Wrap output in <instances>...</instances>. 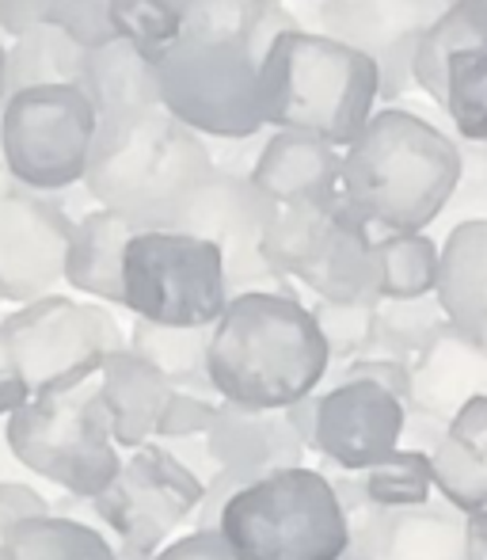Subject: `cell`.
<instances>
[{"mask_svg":"<svg viewBox=\"0 0 487 560\" xmlns=\"http://www.w3.org/2000/svg\"><path fill=\"white\" fill-rule=\"evenodd\" d=\"M461 145L412 107H381L343 149V195L351 210L384 233H427L458 195Z\"/></svg>","mask_w":487,"mask_h":560,"instance_id":"1","label":"cell"},{"mask_svg":"<svg viewBox=\"0 0 487 560\" xmlns=\"http://www.w3.org/2000/svg\"><path fill=\"white\" fill-rule=\"evenodd\" d=\"M332 351L312 310L289 294H240L210 336V382L229 405L286 412L320 393Z\"/></svg>","mask_w":487,"mask_h":560,"instance_id":"2","label":"cell"},{"mask_svg":"<svg viewBox=\"0 0 487 560\" xmlns=\"http://www.w3.org/2000/svg\"><path fill=\"white\" fill-rule=\"evenodd\" d=\"M210 172V141L161 107L153 115L99 126L84 191L138 233H156L179 225Z\"/></svg>","mask_w":487,"mask_h":560,"instance_id":"3","label":"cell"},{"mask_svg":"<svg viewBox=\"0 0 487 560\" xmlns=\"http://www.w3.org/2000/svg\"><path fill=\"white\" fill-rule=\"evenodd\" d=\"M263 118L271 130H294L351 149L381 100V73L366 54L320 35L286 31L259 69Z\"/></svg>","mask_w":487,"mask_h":560,"instance_id":"4","label":"cell"},{"mask_svg":"<svg viewBox=\"0 0 487 560\" xmlns=\"http://www.w3.org/2000/svg\"><path fill=\"white\" fill-rule=\"evenodd\" d=\"M217 534L237 560H343L351 518L328 477L309 465L274 469L229 500Z\"/></svg>","mask_w":487,"mask_h":560,"instance_id":"5","label":"cell"},{"mask_svg":"<svg viewBox=\"0 0 487 560\" xmlns=\"http://www.w3.org/2000/svg\"><path fill=\"white\" fill-rule=\"evenodd\" d=\"M263 259L274 275L317 294V302L377 305V233L351 210L347 195L317 207H278L263 236Z\"/></svg>","mask_w":487,"mask_h":560,"instance_id":"6","label":"cell"},{"mask_svg":"<svg viewBox=\"0 0 487 560\" xmlns=\"http://www.w3.org/2000/svg\"><path fill=\"white\" fill-rule=\"evenodd\" d=\"M4 439L23 469L76 500L104 495L122 469L99 382L54 397H31L4 420Z\"/></svg>","mask_w":487,"mask_h":560,"instance_id":"7","label":"cell"},{"mask_svg":"<svg viewBox=\"0 0 487 560\" xmlns=\"http://www.w3.org/2000/svg\"><path fill=\"white\" fill-rule=\"evenodd\" d=\"M99 115L76 84L12 92L0 112V156L12 184L58 195L88 176Z\"/></svg>","mask_w":487,"mask_h":560,"instance_id":"8","label":"cell"},{"mask_svg":"<svg viewBox=\"0 0 487 560\" xmlns=\"http://www.w3.org/2000/svg\"><path fill=\"white\" fill-rule=\"evenodd\" d=\"M0 332L12 347V359L31 397L81 389L84 382L99 377L115 351L130 347V336H122L111 310L66 294L20 305L0 320Z\"/></svg>","mask_w":487,"mask_h":560,"instance_id":"9","label":"cell"},{"mask_svg":"<svg viewBox=\"0 0 487 560\" xmlns=\"http://www.w3.org/2000/svg\"><path fill=\"white\" fill-rule=\"evenodd\" d=\"M217 244L179 229L133 233L126 248V313L164 328H214L229 310Z\"/></svg>","mask_w":487,"mask_h":560,"instance_id":"10","label":"cell"},{"mask_svg":"<svg viewBox=\"0 0 487 560\" xmlns=\"http://www.w3.org/2000/svg\"><path fill=\"white\" fill-rule=\"evenodd\" d=\"M259 69L263 61L240 43L179 38L176 50L156 66L161 104L206 141L259 138L266 130Z\"/></svg>","mask_w":487,"mask_h":560,"instance_id":"11","label":"cell"},{"mask_svg":"<svg viewBox=\"0 0 487 560\" xmlns=\"http://www.w3.org/2000/svg\"><path fill=\"white\" fill-rule=\"evenodd\" d=\"M206 480L194 477L168 446L149 443L122 462L115 485L92 500L96 526L115 538V549L156 557L164 541L202 508Z\"/></svg>","mask_w":487,"mask_h":560,"instance_id":"12","label":"cell"},{"mask_svg":"<svg viewBox=\"0 0 487 560\" xmlns=\"http://www.w3.org/2000/svg\"><path fill=\"white\" fill-rule=\"evenodd\" d=\"M278 218V202L266 191H259L251 176H233V172H210L206 184L191 195L179 233L202 236L217 244L225 256V279H229V298L240 294H289L297 298L294 282L274 275L263 259V236Z\"/></svg>","mask_w":487,"mask_h":560,"instance_id":"13","label":"cell"},{"mask_svg":"<svg viewBox=\"0 0 487 560\" xmlns=\"http://www.w3.org/2000/svg\"><path fill=\"white\" fill-rule=\"evenodd\" d=\"M446 0H317V31L366 54L381 73V100L396 107L415 89L419 38L442 20Z\"/></svg>","mask_w":487,"mask_h":560,"instance_id":"14","label":"cell"},{"mask_svg":"<svg viewBox=\"0 0 487 560\" xmlns=\"http://www.w3.org/2000/svg\"><path fill=\"white\" fill-rule=\"evenodd\" d=\"M76 218L54 195L15 187L0 199V302L31 305L66 279Z\"/></svg>","mask_w":487,"mask_h":560,"instance_id":"15","label":"cell"},{"mask_svg":"<svg viewBox=\"0 0 487 560\" xmlns=\"http://www.w3.org/2000/svg\"><path fill=\"white\" fill-rule=\"evenodd\" d=\"M317 454L335 469L366 472L404 446L407 405L373 382H328L317 393Z\"/></svg>","mask_w":487,"mask_h":560,"instance_id":"16","label":"cell"},{"mask_svg":"<svg viewBox=\"0 0 487 560\" xmlns=\"http://www.w3.org/2000/svg\"><path fill=\"white\" fill-rule=\"evenodd\" d=\"M468 515L446 500L423 508H369L351 518V553L358 560H465Z\"/></svg>","mask_w":487,"mask_h":560,"instance_id":"17","label":"cell"},{"mask_svg":"<svg viewBox=\"0 0 487 560\" xmlns=\"http://www.w3.org/2000/svg\"><path fill=\"white\" fill-rule=\"evenodd\" d=\"M473 400H487V339L446 325L412 366V405L450 423Z\"/></svg>","mask_w":487,"mask_h":560,"instance_id":"18","label":"cell"},{"mask_svg":"<svg viewBox=\"0 0 487 560\" xmlns=\"http://www.w3.org/2000/svg\"><path fill=\"white\" fill-rule=\"evenodd\" d=\"M259 191L278 207H317L343 195V149L309 133L274 130L266 133L263 153L251 168Z\"/></svg>","mask_w":487,"mask_h":560,"instance_id":"19","label":"cell"},{"mask_svg":"<svg viewBox=\"0 0 487 560\" xmlns=\"http://www.w3.org/2000/svg\"><path fill=\"white\" fill-rule=\"evenodd\" d=\"M206 450L214 457V469L243 472V477L259 480L274 469H297L309 446L289 428L286 412H259V408L222 400L214 428L206 435Z\"/></svg>","mask_w":487,"mask_h":560,"instance_id":"20","label":"cell"},{"mask_svg":"<svg viewBox=\"0 0 487 560\" xmlns=\"http://www.w3.org/2000/svg\"><path fill=\"white\" fill-rule=\"evenodd\" d=\"M171 385L141 359L138 351L122 347L99 370V397L111 416L115 443L122 450H141L156 439L164 405L171 400Z\"/></svg>","mask_w":487,"mask_h":560,"instance_id":"21","label":"cell"},{"mask_svg":"<svg viewBox=\"0 0 487 560\" xmlns=\"http://www.w3.org/2000/svg\"><path fill=\"white\" fill-rule=\"evenodd\" d=\"M76 89L92 100L99 115V126L126 122L161 112V77L156 66L130 43H115L104 50L84 54L81 84Z\"/></svg>","mask_w":487,"mask_h":560,"instance_id":"22","label":"cell"},{"mask_svg":"<svg viewBox=\"0 0 487 560\" xmlns=\"http://www.w3.org/2000/svg\"><path fill=\"white\" fill-rule=\"evenodd\" d=\"M133 233L138 229L104 207H92L84 218H76L66 259L69 287L96 302L126 310V248H130Z\"/></svg>","mask_w":487,"mask_h":560,"instance_id":"23","label":"cell"},{"mask_svg":"<svg viewBox=\"0 0 487 560\" xmlns=\"http://www.w3.org/2000/svg\"><path fill=\"white\" fill-rule=\"evenodd\" d=\"M435 298L450 325L487 339V218L446 233Z\"/></svg>","mask_w":487,"mask_h":560,"instance_id":"24","label":"cell"},{"mask_svg":"<svg viewBox=\"0 0 487 560\" xmlns=\"http://www.w3.org/2000/svg\"><path fill=\"white\" fill-rule=\"evenodd\" d=\"M435 492L461 515L487 511V400L461 408L435 450Z\"/></svg>","mask_w":487,"mask_h":560,"instance_id":"25","label":"cell"},{"mask_svg":"<svg viewBox=\"0 0 487 560\" xmlns=\"http://www.w3.org/2000/svg\"><path fill=\"white\" fill-rule=\"evenodd\" d=\"M183 38L240 43L256 61L271 54L274 38L297 31V15L274 0H183Z\"/></svg>","mask_w":487,"mask_h":560,"instance_id":"26","label":"cell"},{"mask_svg":"<svg viewBox=\"0 0 487 560\" xmlns=\"http://www.w3.org/2000/svg\"><path fill=\"white\" fill-rule=\"evenodd\" d=\"M210 336L214 328H164L149 320L130 325V351H138L176 393H199L214 400L210 382Z\"/></svg>","mask_w":487,"mask_h":560,"instance_id":"27","label":"cell"},{"mask_svg":"<svg viewBox=\"0 0 487 560\" xmlns=\"http://www.w3.org/2000/svg\"><path fill=\"white\" fill-rule=\"evenodd\" d=\"M465 46H487V0H453L442 20L419 38L415 50V89L442 107L446 61Z\"/></svg>","mask_w":487,"mask_h":560,"instance_id":"28","label":"cell"},{"mask_svg":"<svg viewBox=\"0 0 487 560\" xmlns=\"http://www.w3.org/2000/svg\"><path fill=\"white\" fill-rule=\"evenodd\" d=\"M0 560H119V549L99 526L81 518H35L0 541Z\"/></svg>","mask_w":487,"mask_h":560,"instance_id":"29","label":"cell"},{"mask_svg":"<svg viewBox=\"0 0 487 560\" xmlns=\"http://www.w3.org/2000/svg\"><path fill=\"white\" fill-rule=\"evenodd\" d=\"M84 50L54 23H43L31 35L8 46V96L46 84H81Z\"/></svg>","mask_w":487,"mask_h":560,"instance_id":"30","label":"cell"},{"mask_svg":"<svg viewBox=\"0 0 487 560\" xmlns=\"http://www.w3.org/2000/svg\"><path fill=\"white\" fill-rule=\"evenodd\" d=\"M377 271L381 302H415L438 290L442 248L427 233H384L377 236Z\"/></svg>","mask_w":487,"mask_h":560,"instance_id":"31","label":"cell"},{"mask_svg":"<svg viewBox=\"0 0 487 560\" xmlns=\"http://www.w3.org/2000/svg\"><path fill=\"white\" fill-rule=\"evenodd\" d=\"M450 325L438 305V298H415V302H377L373 310V347L369 354L415 366L423 351L435 343V336Z\"/></svg>","mask_w":487,"mask_h":560,"instance_id":"32","label":"cell"},{"mask_svg":"<svg viewBox=\"0 0 487 560\" xmlns=\"http://www.w3.org/2000/svg\"><path fill=\"white\" fill-rule=\"evenodd\" d=\"M442 112L461 141H487V46H465L446 61Z\"/></svg>","mask_w":487,"mask_h":560,"instance_id":"33","label":"cell"},{"mask_svg":"<svg viewBox=\"0 0 487 560\" xmlns=\"http://www.w3.org/2000/svg\"><path fill=\"white\" fill-rule=\"evenodd\" d=\"M363 480H366L369 508H381V511H407L438 500L435 462H430V454H419V450L400 446L396 454H389L373 469H366Z\"/></svg>","mask_w":487,"mask_h":560,"instance_id":"34","label":"cell"},{"mask_svg":"<svg viewBox=\"0 0 487 560\" xmlns=\"http://www.w3.org/2000/svg\"><path fill=\"white\" fill-rule=\"evenodd\" d=\"M115 35L161 66L183 38V15L168 0H115Z\"/></svg>","mask_w":487,"mask_h":560,"instance_id":"35","label":"cell"},{"mask_svg":"<svg viewBox=\"0 0 487 560\" xmlns=\"http://www.w3.org/2000/svg\"><path fill=\"white\" fill-rule=\"evenodd\" d=\"M317 328L324 336L332 362L347 366L355 359H366L373 347V310L377 305H335V302H317L309 305Z\"/></svg>","mask_w":487,"mask_h":560,"instance_id":"36","label":"cell"},{"mask_svg":"<svg viewBox=\"0 0 487 560\" xmlns=\"http://www.w3.org/2000/svg\"><path fill=\"white\" fill-rule=\"evenodd\" d=\"M46 23L61 27L84 54L115 46V0H54Z\"/></svg>","mask_w":487,"mask_h":560,"instance_id":"37","label":"cell"},{"mask_svg":"<svg viewBox=\"0 0 487 560\" xmlns=\"http://www.w3.org/2000/svg\"><path fill=\"white\" fill-rule=\"evenodd\" d=\"M217 405L199 393H171V400L164 405L161 423H156L153 443H187V439H206L214 428Z\"/></svg>","mask_w":487,"mask_h":560,"instance_id":"38","label":"cell"},{"mask_svg":"<svg viewBox=\"0 0 487 560\" xmlns=\"http://www.w3.org/2000/svg\"><path fill=\"white\" fill-rule=\"evenodd\" d=\"M461 161L465 172L450 202V210H458V225L487 218V141H461Z\"/></svg>","mask_w":487,"mask_h":560,"instance_id":"39","label":"cell"},{"mask_svg":"<svg viewBox=\"0 0 487 560\" xmlns=\"http://www.w3.org/2000/svg\"><path fill=\"white\" fill-rule=\"evenodd\" d=\"M50 515H54V500L43 488L27 485V480H0V538L20 530L23 523H35V518H50Z\"/></svg>","mask_w":487,"mask_h":560,"instance_id":"40","label":"cell"},{"mask_svg":"<svg viewBox=\"0 0 487 560\" xmlns=\"http://www.w3.org/2000/svg\"><path fill=\"white\" fill-rule=\"evenodd\" d=\"M328 382H373V385H381V389L396 393L404 405H412V366L392 362V359H377V354L347 362V366L335 370V377H328Z\"/></svg>","mask_w":487,"mask_h":560,"instance_id":"41","label":"cell"},{"mask_svg":"<svg viewBox=\"0 0 487 560\" xmlns=\"http://www.w3.org/2000/svg\"><path fill=\"white\" fill-rule=\"evenodd\" d=\"M248 485H251V477H243V472L217 469L214 477L206 480V495H202V508H199V515H194V523H191L194 530H217V526H222L225 508H229V500Z\"/></svg>","mask_w":487,"mask_h":560,"instance_id":"42","label":"cell"},{"mask_svg":"<svg viewBox=\"0 0 487 560\" xmlns=\"http://www.w3.org/2000/svg\"><path fill=\"white\" fill-rule=\"evenodd\" d=\"M153 560H237L233 549L225 546V538L217 530H191L183 538L168 541Z\"/></svg>","mask_w":487,"mask_h":560,"instance_id":"43","label":"cell"},{"mask_svg":"<svg viewBox=\"0 0 487 560\" xmlns=\"http://www.w3.org/2000/svg\"><path fill=\"white\" fill-rule=\"evenodd\" d=\"M50 4L54 0H0V31L12 38L31 35V31L46 23Z\"/></svg>","mask_w":487,"mask_h":560,"instance_id":"44","label":"cell"},{"mask_svg":"<svg viewBox=\"0 0 487 560\" xmlns=\"http://www.w3.org/2000/svg\"><path fill=\"white\" fill-rule=\"evenodd\" d=\"M27 400H31V389L20 377V366H15V359H12V347H8L4 332H0V420L15 416Z\"/></svg>","mask_w":487,"mask_h":560,"instance_id":"45","label":"cell"},{"mask_svg":"<svg viewBox=\"0 0 487 560\" xmlns=\"http://www.w3.org/2000/svg\"><path fill=\"white\" fill-rule=\"evenodd\" d=\"M446 428H450V423H442V420H435V416L407 408L404 450H419V454H430V457H435V450L442 446V439H446Z\"/></svg>","mask_w":487,"mask_h":560,"instance_id":"46","label":"cell"},{"mask_svg":"<svg viewBox=\"0 0 487 560\" xmlns=\"http://www.w3.org/2000/svg\"><path fill=\"white\" fill-rule=\"evenodd\" d=\"M317 408H320L317 393H312V397H305V400H297L294 408H286L289 428L301 435V443L309 446V450H317Z\"/></svg>","mask_w":487,"mask_h":560,"instance_id":"47","label":"cell"},{"mask_svg":"<svg viewBox=\"0 0 487 560\" xmlns=\"http://www.w3.org/2000/svg\"><path fill=\"white\" fill-rule=\"evenodd\" d=\"M465 560H487V511H476V515H468Z\"/></svg>","mask_w":487,"mask_h":560,"instance_id":"48","label":"cell"},{"mask_svg":"<svg viewBox=\"0 0 487 560\" xmlns=\"http://www.w3.org/2000/svg\"><path fill=\"white\" fill-rule=\"evenodd\" d=\"M8 104V46H0V112Z\"/></svg>","mask_w":487,"mask_h":560,"instance_id":"49","label":"cell"},{"mask_svg":"<svg viewBox=\"0 0 487 560\" xmlns=\"http://www.w3.org/2000/svg\"><path fill=\"white\" fill-rule=\"evenodd\" d=\"M119 560H153V557H141V553H130V549H119Z\"/></svg>","mask_w":487,"mask_h":560,"instance_id":"50","label":"cell"},{"mask_svg":"<svg viewBox=\"0 0 487 560\" xmlns=\"http://www.w3.org/2000/svg\"><path fill=\"white\" fill-rule=\"evenodd\" d=\"M343 560H358V557H343Z\"/></svg>","mask_w":487,"mask_h":560,"instance_id":"51","label":"cell"},{"mask_svg":"<svg viewBox=\"0 0 487 560\" xmlns=\"http://www.w3.org/2000/svg\"><path fill=\"white\" fill-rule=\"evenodd\" d=\"M274 4H282V0H274Z\"/></svg>","mask_w":487,"mask_h":560,"instance_id":"52","label":"cell"},{"mask_svg":"<svg viewBox=\"0 0 487 560\" xmlns=\"http://www.w3.org/2000/svg\"><path fill=\"white\" fill-rule=\"evenodd\" d=\"M446 4H453V0H446Z\"/></svg>","mask_w":487,"mask_h":560,"instance_id":"53","label":"cell"},{"mask_svg":"<svg viewBox=\"0 0 487 560\" xmlns=\"http://www.w3.org/2000/svg\"><path fill=\"white\" fill-rule=\"evenodd\" d=\"M0 541H4V538H0Z\"/></svg>","mask_w":487,"mask_h":560,"instance_id":"54","label":"cell"}]
</instances>
